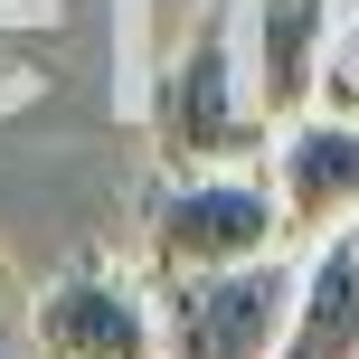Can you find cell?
Returning a JSON list of instances; mask_svg holds the SVG:
<instances>
[{
  "mask_svg": "<svg viewBox=\"0 0 359 359\" xmlns=\"http://www.w3.org/2000/svg\"><path fill=\"white\" fill-rule=\"evenodd\" d=\"M151 284H189V274H236L284 255V208H274L265 161L246 170H180L161 198H151Z\"/></svg>",
  "mask_w": 359,
  "mask_h": 359,
  "instance_id": "obj_2",
  "label": "cell"
},
{
  "mask_svg": "<svg viewBox=\"0 0 359 359\" xmlns=\"http://www.w3.org/2000/svg\"><path fill=\"white\" fill-rule=\"evenodd\" d=\"M142 123H151V151L180 170H246L265 161L274 123L255 114V86H246V38L227 19H189L161 57H151V86H142Z\"/></svg>",
  "mask_w": 359,
  "mask_h": 359,
  "instance_id": "obj_1",
  "label": "cell"
},
{
  "mask_svg": "<svg viewBox=\"0 0 359 359\" xmlns=\"http://www.w3.org/2000/svg\"><path fill=\"white\" fill-rule=\"evenodd\" d=\"M0 322H10V274H0Z\"/></svg>",
  "mask_w": 359,
  "mask_h": 359,
  "instance_id": "obj_11",
  "label": "cell"
},
{
  "mask_svg": "<svg viewBox=\"0 0 359 359\" xmlns=\"http://www.w3.org/2000/svg\"><path fill=\"white\" fill-rule=\"evenodd\" d=\"M274 359H359V217L312 236L293 265V312Z\"/></svg>",
  "mask_w": 359,
  "mask_h": 359,
  "instance_id": "obj_7",
  "label": "cell"
},
{
  "mask_svg": "<svg viewBox=\"0 0 359 359\" xmlns=\"http://www.w3.org/2000/svg\"><path fill=\"white\" fill-rule=\"evenodd\" d=\"M29 86H38V38L29 29H0V104H19Z\"/></svg>",
  "mask_w": 359,
  "mask_h": 359,
  "instance_id": "obj_8",
  "label": "cell"
},
{
  "mask_svg": "<svg viewBox=\"0 0 359 359\" xmlns=\"http://www.w3.org/2000/svg\"><path fill=\"white\" fill-rule=\"evenodd\" d=\"M38 359H161V293L123 265H67L29 303Z\"/></svg>",
  "mask_w": 359,
  "mask_h": 359,
  "instance_id": "obj_4",
  "label": "cell"
},
{
  "mask_svg": "<svg viewBox=\"0 0 359 359\" xmlns=\"http://www.w3.org/2000/svg\"><path fill=\"white\" fill-rule=\"evenodd\" d=\"M161 293V359H274L284 350V312H293V265L236 274H189V284H151Z\"/></svg>",
  "mask_w": 359,
  "mask_h": 359,
  "instance_id": "obj_3",
  "label": "cell"
},
{
  "mask_svg": "<svg viewBox=\"0 0 359 359\" xmlns=\"http://www.w3.org/2000/svg\"><path fill=\"white\" fill-rule=\"evenodd\" d=\"M331 76H359V0H341V57H331Z\"/></svg>",
  "mask_w": 359,
  "mask_h": 359,
  "instance_id": "obj_9",
  "label": "cell"
},
{
  "mask_svg": "<svg viewBox=\"0 0 359 359\" xmlns=\"http://www.w3.org/2000/svg\"><path fill=\"white\" fill-rule=\"evenodd\" d=\"M341 57V0H246V86L274 133L322 104Z\"/></svg>",
  "mask_w": 359,
  "mask_h": 359,
  "instance_id": "obj_6",
  "label": "cell"
},
{
  "mask_svg": "<svg viewBox=\"0 0 359 359\" xmlns=\"http://www.w3.org/2000/svg\"><path fill=\"white\" fill-rule=\"evenodd\" d=\"M48 19V0H0V29H38Z\"/></svg>",
  "mask_w": 359,
  "mask_h": 359,
  "instance_id": "obj_10",
  "label": "cell"
},
{
  "mask_svg": "<svg viewBox=\"0 0 359 359\" xmlns=\"http://www.w3.org/2000/svg\"><path fill=\"white\" fill-rule=\"evenodd\" d=\"M265 180L284 208V246H312L341 217H359V114H293L265 142Z\"/></svg>",
  "mask_w": 359,
  "mask_h": 359,
  "instance_id": "obj_5",
  "label": "cell"
}]
</instances>
